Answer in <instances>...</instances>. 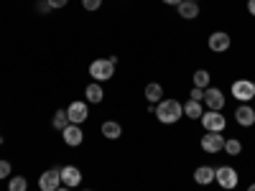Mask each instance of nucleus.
I'll list each match as a JSON object with an SVG mask.
<instances>
[{
  "label": "nucleus",
  "instance_id": "f704fd0d",
  "mask_svg": "<svg viewBox=\"0 0 255 191\" xmlns=\"http://www.w3.org/2000/svg\"><path fill=\"white\" fill-rule=\"evenodd\" d=\"M194 3H199V0H194Z\"/></svg>",
  "mask_w": 255,
  "mask_h": 191
},
{
  "label": "nucleus",
  "instance_id": "c756f323",
  "mask_svg": "<svg viewBox=\"0 0 255 191\" xmlns=\"http://www.w3.org/2000/svg\"><path fill=\"white\" fill-rule=\"evenodd\" d=\"M161 3H166V5H174V8H176V5L181 3V0H161Z\"/></svg>",
  "mask_w": 255,
  "mask_h": 191
},
{
  "label": "nucleus",
  "instance_id": "f257e3e1",
  "mask_svg": "<svg viewBox=\"0 0 255 191\" xmlns=\"http://www.w3.org/2000/svg\"><path fill=\"white\" fill-rule=\"evenodd\" d=\"M153 112H156L158 122H163V125H176V122L184 117V104H181L179 99L166 97V99H161V102L156 104Z\"/></svg>",
  "mask_w": 255,
  "mask_h": 191
},
{
  "label": "nucleus",
  "instance_id": "bb28decb",
  "mask_svg": "<svg viewBox=\"0 0 255 191\" xmlns=\"http://www.w3.org/2000/svg\"><path fill=\"white\" fill-rule=\"evenodd\" d=\"M36 10H38L41 15H44V13H51V5H49V0H38V3H36Z\"/></svg>",
  "mask_w": 255,
  "mask_h": 191
},
{
  "label": "nucleus",
  "instance_id": "4468645a",
  "mask_svg": "<svg viewBox=\"0 0 255 191\" xmlns=\"http://www.w3.org/2000/svg\"><path fill=\"white\" fill-rule=\"evenodd\" d=\"M84 97H87V99H84V102H87V104H100V102L105 99V92H102V84H100V82H90L87 87H84Z\"/></svg>",
  "mask_w": 255,
  "mask_h": 191
},
{
  "label": "nucleus",
  "instance_id": "1a4fd4ad",
  "mask_svg": "<svg viewBox=\"0 0 255 191\" xmlns=\"http://www.w3.org/2000/svg\"><path fill=\"white\" fill-rule=\"evenodd\" d=\"M209 51H215V54H222V51H230V46H232V38H230V33H225V31H215L209 36Z\"/></svg>",
  "mask_w": 255,
  "mask_h": 191
},
{
  "label": "nucleus",
  "instance_id": "412c9836",
  "mask_svg": "<svg viewBox=\"0 0 255 191\" xmlns=\"http://www.w3.org/2000/svg\"><path fill=\"white\" fill-rule=\"evenodd\" d=\"M8 191H28V179L26 176H10Z\"/></svg>",
  "mask_w": 255,
  "mask_h": 191
},
{
  "label": "nucleus",
  "instance_id": "0eeeda50",
  "mask_svg": "<svg viewBox=\"0 0 255 191\" xmlns=\"http://www.w3.org/2000/svg\"><path fill=\"white\" fill-rule=\"evenodd\" d=\"M225 135L222 133H204V138L199 140V145H202V151L204 153H220V151H225Z\"/></svg>",
  "mask_w": 255,
  "mask_h": 191
},
{
  "label": "nucleus",
  "instance_id": "9d476101",
  "mask_svg": "<svg viewBox=\"0 0 255 191\" xmlns=\"http://www.w3.org/2000/svg\"><path fill=\"white\" fill-rule=\"evenodd\" d=\"M59 176H61V186H67V189H77L82 184V171H79L77 166L59 168Z\"/></svg>",
  "mask_w": 255,
  "mask_h": 191
},
{
  "label": "nucleus",
  "instance_id": "c85d7f7f",
  "mask_svg": "<svg viewBox=\"0 0 255 191\" xmlns=\"http://www.w3.org/2000/svg\"><path fill=\"white\" fill-rule=\"evenodd\" d=\"M248 13L255 18V0H248Z\"/></svg>",
  "mask_w": 255,
  "mask_h": 191
},
{
  "label": "nucleus",
  "instance_id": "a878e982",
  "mask_svg": "<svg viewBox=\"0 0 255 191\" xmlns=\"http://www.w3.org/2000/svg\"><path fill=\"white\" fill-rule=\"evenodd\" d=\"M189 99H194V102H204V90L194 87V90L189 92Z\"/></svg>",
  "mask_w": 255,
  "mask_h": 191
},
{
  "label": "nucleus",
  "instance_id": "b1692460",
  "mask_svg": "<svg viewBox=\"0 0 255 191\" xmlns=\"http://www.w3.org/2000/svg\"><path fill=\"white\" fill-rule=\"evenodd\" d=\"M10 174H13V166H10V161L0 158V179H10Z\"/></svg>",
  "mask_w": 255,
  "mask_h": 191
},
{
  "label": "nucleus",
  "instance_id": "f03ea898",
  "mask_svg": "<svg viewBox=\"0 0 255 191\" xmlns=\"http://www.w3.org/2000/svg\"><path fill=\"white\" fill-rule=\"evenodd\" d=\"M90 77L95 79V82H108V79H113L115 77V64L110 61V59H95L92 64H90Z\"/></svg>",
  "mask_w": 255,
  "mask_h": 191
},
{
  "label": "nucleus",
  "instance_id": "393cba45",
  "mask_svg": "<svg viewBox=\"0 0 255 191\" xmlns=\"http://www.w3.org/2000/svg\"><path fill=\"white\" fill-rule=\"evenodd\" d=\"M82 8L84 10H100L102 8V0H82Z\"/></svg>",
  "mask_w": 255,
  "mask_h": 191
},
{
  "label": "nucleus",
  "instance_id": "cd10ccee",
  "mask_svg": "<svg viewBox=\"0 0 255 191\" xmlns=\"http://www.w3.org/2000/svg\"><path fill=\"white\" fill-rule=\"evenodd\" d=\"M49 5H51V10L54 8H64V5H69V0H49Z\"/></svg>",
  "mask_w": 255,
  "mask_h": 191
},
{
  "label": "nucleus",
  "instance_id": "4be33fe9",
  "mask_svg": "<svg viewBox=\"0 0 255 191\" xmlns=\"http://www.w3.org/2000/svg\"><path fill=\"white\" fill-rule=\"evenodd\" d=\"M225 153L227 156H240L243 153V143L238 138H227L225 140Z\"/></svg>",
  "mask_w": 255,
  "mask_h": 191
},
{
  "label": "nucleus",
  "instance_id": "9b49d317",
  "mask_svg": "<svg viewBox=\"0 0 255 191\" xmlns=\"http://www.w3.org/2000/svg\"><path fill=\"white\" fill-rule=\"evenodd\" d=\"M59 186H61L59 168H49V171L41 174V179H38V189H41V191H56Z\"/></svg>",
  "mask_w": 255,
  "mask_h": 191
},
{
  "label": "nucleus",
  "instance_id": "2eb2a0df",
  "mask_svg": "<svg viewBox=\"0 0 255 191\" xmlns=\"http://www.w3.org/2000/svg\"><path fill=\"white\" fill-rule=\"evenodd\" d=\"M100 133H102V138H108V140H118L123 135V125L115 122V120H105L102 127H100Z\"/></svg>",
  "mask_w": 255,
  "mask_h": 191
},
{
  "label": "nucleus",
  "instance_id": "dca6fc26",
  "mask_svg": "<svg viewBox=\"0 0 255 191\" xmlns=\"http://www.w3.org/2000/svg\"><path fill=\"white\" fill-rule=\"evenodd\" d=\"M176 10H179V15H181V18L194 20V18L199 15V3H194V0H181V3L176 5Z\"/></svg>",
  "mask_w": 255,
  "mask_h": 191
},
{
  "label": "nucleus",
  "instance_id": "5701e85b",
  "mask_svg": "<svg viewBox=\"0 0 255 191\" xmlns=\"http://www.w3.org/2000/svg\"><path fill=\"white\" fill-rule=\"evenodd\" d=\"M51 125L56 127V130H64V127L69 125V115H67V110H56V112H54V120H51Z\"/></svg>",
  "mask_w": 255,
  "mask_h": 191
},
{
  "label": "nucleus",
  "instance_id": "7c9ffc66",
  "mask_svg": "<svg viewBox=\"0 0 255 191\" xmlns=\"http://www.w3.org/2000/svg\"><path fill=\"white\" fill-rule=\"evenodd\" d=\"M56 191H72V189H67V186H59Z\"/></svg>",
  "mask_w": 255,
  "mask_h": 191
},
{
  "label": "nucleus",
  "instance_id": "473e14b6",
  "mask_svg": "<svg viewBox=\"0 0 255 191\" xmlns=\"http://www.w3.org/2000/svg\"><path fill=\"white\" fill-rule=\"evenodd\" d=\"M84 191H92V189H84Z\"/></svg>",
  "mask_w": 255,
  "mask_h": 191
},
{
  "label": "nucleus",
  "instance_id": "ddd939ff",
  "mask_svg": "<svg viewBox=\"0 0 255 191\" xmlns=\"http://www.w3.org/2000/svg\"><path fill=\"white\" fill-rule=\"evenodd\" d=\"M235 120H238V125H243V127H253V125H255V107H250L248 102H243L240 107L235 110Z\"/></svg>",
  "mask_w": 255,
  "mask_h": 191
},
{
  "label": "nucleus",
  "instance_id": "72a5a7b5",
  "mask_svg": "<svg viewBox=\"0 0 255 191\" xmlns=\"http://www.w3.org/2000/svg\"><path fill=\"white\" fill-rule=\"evenodd\" d=\"M253 104H255V97H253Z\"/></svg>",
  "mask_w": 255,
  "mask_h": 191
},
{
  "label": "nucleus",
  "instance_id": "20e7f679",
  "mask_svg": "<svg viewBox=\"0 0 255 191\" xmlns=\"http://www.w3.org/2000/svg\"><path fill=\"white\" fill-rule=\"evenodd\" d=\"M232 97H235L240 104H243V102H253V97H255V84H253L250 79L232 82Z\"/></svg>",
  "mask_w": 255,
  "mask_h": 191
},
{
  "label": "nucleus",
  "instance_id": "f3484780",
  "mask_svg": "<svg viewBox=\"0 0 255 191\" xmlns=\"http://www.w3.org/2000/svg\"><path fill=\"white\" fill-rule=\"evenodd\" d=\"M143 95H145L148 104H158L163 99V87H161V84H156V82H151V84H145Z\"/></svg>",
  "mask_w": 255,
  "mask_h": 191
},
{
  "label": "nucleus",
  "instance_id": "f8f14e48",
  "mask_svg": "<svg viewBox=\"0 0 255 191\" xmlns=\"http://www.w3.org/2000/svg\"><path fill=\"white\" fill-rule=\"evenodd\" d=\"M61 138H64V143H67L69 148H77V145H82V140H84L82 125H74V122H69V125L61 130Z\"/></svg>",
  "mask_w": 255,
  "mask_h": 191
},
{
  "label": "nucleus",
  "instance_id": "39448f33",
  "mask_svg": "<svg viewBox=\"0 0 255 191\" xmlns=\"http://www.w3.org/2000/svg\"><path fill=\"white\" fill-rule=\"evenodd\" d=\"M215 181L222 186V189H235L238 186V171H235V168H232V166H220V168H215Z\"/></svg>",
  "mask_w": 255,
  "mask_h": 191
},
{
  "label": "nucleus",
  "instance_id": "a211bd4d",
  "mask_svg": "<svg viewBox=\"0 0 255 191\" xmlns=\"http://www.w3.org/2000/svg\"><path fill=\"white\" fill-rule=\"evenodd\" d=\"M194 181L199 186H209L212 181H215V168H212V166H199L194 171Z\"/></svg>",
  "mask_w": 255,
  "mask_h": 191
},
{
  "label": "nucleus",
  "instance_id": "6ab92c4d",
  "mask_svg": "<svg viewBox=\"0 0 255 191\" xmlns=\"http://www.w3.org/2000/svg\"><path fill=\"white\" fill-rule=\"evenodd\" d=\"M202 115H204V104H202V102H194V99H186V102H184V117L199 120Z\"/></svg>",
  "mask_w": 255,
  "mask_h": 191
},
{
  "label": "nucleus",
  "instance_id": "2f4dec72",
  "mask_svg": "<svg viewBox=\"0 0 255 191\" xmlns=\"http://www.w3.org/2000/svg\"><path fill=\"white\" fill-rule=\"evenodd\" d=\"M248 191H255V184H250V186H248Z\"/></svg>",
  "mask_w": 255,
  "mask_h": 191
},
{
  "label": "nucleus",
  "instance_id": "6e6552de",
  "mask_svg": "<svg viewBox=\"0 0 255 191\" xmlns=\"http://www.w3.org/2000/svg\"><path fill=\"white\" fill-rule=\"evenodd\" d=\"M225 92L222 90H217V87H207L204 90V104H207V110H217V112H222V107H225Z\"/></svg>",
  "mask_w": 255,
  "mask_h": 191
},
{
  "label": "nucleus",
  "instance_id": "7ed1b4c3",
  "mask_svg": "<svg viewBox=\"0 0 255 191\" xmlns=\"http://www.w3.org/2000/svg\"><path fill=\"white\" fill-rule=\"evenodd\" d=\"M199 122L204 125V133H222L225 125H227L225 115L217 112V110H204V115L199 117Z\"/></svg>",
  "mask_w": 255,
  "mask_h": 191
},
{
  "label": "nucleus",
  "instance_id": "aec40b11",
  "mask_svg": "<svg viewBox=\"0 0 255 191\" xmlns=\"http://www.w3.org/2000/svg\"><path fill=\"white\" fill-rule=\"evenodd\" d=\"M191 82H194V87L207 90V87H209V72H207V69H197L194 77H191Z\"/></svg>",
  "mask_w": 255,
  "mask_h": 191
},
{
  "label": "nucleus",
  "instance_id": "423d86ee",
  "mask_svg": "<svg viewBox=\"0 0 255 191\" xmlns=\"http://www.w3.org/2000/svg\"><path fill=\"white\" fill-rule=\"evenodd\" d=\"M67 115H69V122H74V125L87 122V117H90V104L84 102V99H74L69 107H67Z\"/></svg>",
  "mask_w": 255,
  "mask_h": 191
}]
</instances>
